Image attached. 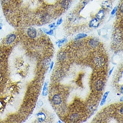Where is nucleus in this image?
<instances>
[{"label":"nucleus","instance_id":"obj_19","mask_svg":"<svg viewBox=\"0 0 123 123\" xmlns=\"http://www.w3.org/2000/svg\"><path fill=\"white\" fill-rule=\"evenodd\" d=\"M102 6H104V7L107 8V9H109L110 6H111V5L110 4V3L108 1H104L102 3Z\"/></svg>","mask_w":123,"mask_h":123},{"label":"nucleus","instance_id":"obj_16","mask_svg":"<svg viewBox=\"0 0 123 123\" xmlns=\"http://www.w3.org/2000/svg\"><path fill=\"white\" fill-rule=\"evenodd\" d=\"M88 35L85 33H80V34H78V35L76 36V37L75 38V40H80V39H84V38H85L87 37Z\"/></svg>","mask_w":123,"mask_h":123},{"label":"nucleus","instance_id":"obj_24","mask_svg":"<svg viewBox=\"0 0 123 123\" xmlns=\"http://www.w3.org/2000/svg\"><path fill=\"white\" fill-rule=\"evenodd\" d=\"M53 66H54V62H53V61H51V63H50V64L49 72H50V71H51V70L53 69Z\"/></svg>","mask_w":123,"mask_h":123},{"label":"nucleus","instance_id":"obj_12","mask_svg":"<svg viewBox=\"0 0 123 123\" xmlns=\"http://www.w3.org/2000/svg\"><path fill=\"white\" fill-rule=\"evenodd\" d=\"M104 15H105V11L104 10H100L98 12V14H96V18L98 20H100L103 19V18L104 17Z\"/></svg>","mask_w":123,"mask_h":123},{"label":"nucleus","instance_id":"obj_28","mask_svg":"<svg viewBox=\"0 0 123 123\" xmlns=\"http://www.w3.org/2000/svg\"><path fill=\"white\" fill-rule=\"evenodd\" d=\"M113 70H114V68H112V69H111V70L110 71L109 73H108V76H110V75H111V74H112V73Z\"/></svg>","mask_w":123,"mask_h":123},{"label":"nucleus","instance_id":"obj_13","mask_svg":"<svg viewBox=\"0 0 123 123\" xmlns=\"http://www.w3.org/2000/svg\"><path fill=\"white\" fill-rule=\"evenodd\" d=\"M109 91H106L105 94H104V95H103V98H102V100H101V102H100V105L103 106L105 104L106 102V99L108 98V95L109 94Z\"/></svg>","mask_w":123,"mask_h":123},{"label":"nucleus","instance_id":"obj_31","mask_svg":"<svg viewBox=\"0 0 123 123\" xmlns=\"http://www.w3.org/2000/svg\"><path fill=\"white\" fill-rule=\"evenodd\" d=\"M3 28V24L1 23H0V30H1Z\"/></svg>","mask_w":123,"mask_h":123},{"label":"nucleus","instance_id":"obj_17","mask_svg":"<svg viewBox=\"0 0 123 123\" xmlns=\"http://www.w3.org/2000/svg\"><path fill=\"white\" fill-rule=\"evenodd\" d=\"M49 16H48V14H44V16H42V19H41V20L43 23H46V22H48L49 21Z\"/></svg>","mask_w":123,"mask_h":123},{"label":"nucleus","instance_id":"obj_27","mask_svg":"<svg viewBox=\"0 0 123 123\" xmlns=\"http://www.w3.org/2000/svg\"><path fill=\"white\" fill-rule=\"evenodd\" d=\"M55 26V23H53V24H50L49 26V27L50 29H52L53 28H54Z\"/></svg>","mask_w":123,"mask_h":123},{"label":"nucleus","instance_id":"obj_5","mask_svg":"<svg viewBox=\"0 0 123 123\" xmlns=\"http://www.w3.org/2000/svg\"><path fill=\"white\" fill-rule=\"evenodd\" d=\"M104 88V82L102 80H101V79H99L95 83V90L100 91L103 90Z\"/></svg>","mask_w":123,"mask_h":123},{"label":"nucleus","instance_id":"obj_25","mask_svg":"<svg viewBox=\"0 0 123 123\" xmlns=\"http://www.w3.org/2000/svg\"><path fill=\"white\" fill-rule=\"evenodd\" d=\"M42 105H43V102H42V100H39V102H38V106L39 107H41V106H42Z\"/></svg>","mask_w":123,"mask_h":123},{"label":"nucleus","instance_id":"obj_26","mask_svg":"<svg viewBox=\"0 0 123 123\" xmlns=\"http://www.w3.org/2000/svg\"><path fill=\"white\" fill-rule=\"evenodd\" d=\"M123 4H121V5H120V13L121 14H123Z\"/></svg>","mask_w":123,"mask_h":123},{"label":"nucleus","instance_id":"obj_3","mask_svg":"<svg viewBox=\"0 0 123 123\" xmlns=\"http://www.w3.org/2000/svg\"><path fill=\"white\" fill-rule=\"evenodd\" d=\"M27 35L30 38V39H35L37 35V32L35 28L33 27H30L27 30Z\"/></svg>","mask_w":123,"mask_h":123},{"label":"nucleus","instance_id":"obj_30","mask_svg":"<svg viewBox=\"0 0 123 123\" xmlns=\"http://www.w3.org/2000/svg\"><path fill=\"white\" fill-rule=\"evenodd\" d=\"M120 112L121 113V114H123V107H121V108L120 109Z\"/></svg>","mask_w":123,"mask_h":123},{"label":"nucleus","instance_id":"obj_11","mask_svg":"<svg viewBox=\"0 0 123 123\" xmlns=\"http://www.w3.org/2000/svg\"><path fill=\"white\" fill-rule=\"evenodd\" d=\"M36 116L38 117V120H39V122H43V121L45 120L46 115L45 113L40 112L38 113V114H36Z\"/></svg>","mask_w":123,"mask_h":123},{"label":"nucleus","instance_id":"obj_6","mask_svg":"<svg viewBox=\"0 0 123 123\" xmlns=\"http://www.w3.org/2000/svg\"><path fill=\"white\" fill-rule=\"evenodd\" d=\"M99 24H100V22L99 20L97 18H93L92 20H90L89 23V26L90 28H97L98 27Z\"/></svg>","mask_w":123,"mask_h":123},{"label":"nucleus","instance_id":"obj_2","mask_svg":"<svg viewBox=\"0 0 123 123\" xmlns=\"http://www.w3.org/2000/svg\"><path fill=\"white\" fill-rule=\"evenodd\" d=\"M94 63L97 67H101L105 64V59L103 56H96L94 59Z\"/></svg>","mask_w":123,"mask_h":123},{"label":"nucleus","instance_id":"obj_22","mask_svg":"<svg viewBox=\"0 0 123 123\" xmlns=\"http://www.w3.org/2000/svg\"><path fill=\"white\" fill-rule=\"evenodd\" d=\"M117 10H118V7H114L112 10V11H111V15H112V16H114V15L117 12Z\"/></svg>","mask_w":123,"mask_h":123},{"label":"nucleus","instance_id":"obj_18","mask_svg":"<svg viewBox=\"0 0 123 123\" xmlns=\"http://www.w3.org/2000/svg\"><path fill=\"white\" fill-rule=\"evenodd\" d=\"M67 42V39H65H65H61V40H58V41L56 42V44L59 45V47H61L63 44H64L65 42Z\"/></svg>","mask_w":123,"mask_h":123},{"label":"nucleus","instance_id":"obj_20","mask_svg":"<svg viewBox=\"0 0 123 123\" xmlns=\"http://www.w3.org/2000/svg\"><path fill=\"white\" fill-rule=\"evenodd\" d=\"M1 3L4 6H8V4L10 3V0H1Z\"/></svg>","mask_w":123,"mask_h":123},{"label":"nucleus","instance_id":"obj_9","mask_svg":"<svg viewBox=\"0 0 123 123\" xmlns=\"http://www.w3.org/2000/svg\"><path fill=\"white\" fill-rule=\"evenodd\" d=\"M66 56H67V54L65 52L63 51H61L59 54H58V56H57V59L59 61H63L64 60L66 59Z\"/></svg>","mask_w":123,"mask_h":123},{"label":"nucleus","instance_id":"obj_29","mask_svg":"<svg viewBox=\"0 0 123 123\" xmlns=\"http://www.w3.org/2000/svg\"><path fill=\"white\" fill-rule=\"evenodd\" d=\"M2 80H3V75L0 73V82L2 81Z\"/></svg>","mask_w":123,"mask_h":123},{"label":"nucleus","instance_id":"obj_23","mask_svg":"<svg viewBox=\"0 0 123 123\" xmlns=\"http://www.w3.org/2000/svg\"><path fill=\"white\" fill-rule=\"evenodd\" d=\"M62 22H63V19H62V18H60V19H59V20H57V22H56V25L59 26V25L61 24Z\"/></svg>","mask_w":123,"mask_h":123},{"label":"nucleus","instance_id":"obj_15","mask_svg":"<svg viewBox=\"0 0 123 123\" xmlns=\"http://www.w3.org/2000/svg\"><path fill=\"white\" fill-rule=\"evenodd\" d=\"M47 94H48V82H46L42 89V95L45 96L47 95Z\"/></svg>","mask_w":123,"mask_h":123},{"label":"nucleus","instance_id":"obj_7","mask_svg":"<svg viewBox=\"0 0 123 123\" xmlns=\"http://www.w3.org/2000/svg\"><path fill=\"white\" fill-rule=\"evenodd\" d=\"M88 44L92 48H95L100 45V42L98 41L97 40H95V39H91V40H89Z\"/></svg>","mask_w":123,"mask_h":123},{"label":"nucleus","instance_id":"obj_8","mask_svg":"<svg viewBox=\"0 0 123 123\" xmlns=\"http://www.w3.org/2000/svg\"><path fill=\"white\" fill-rule=\"evenodd\" d=\"M61 5L64 9H68L71 5L70 0H63L61 3Z\"/></svg>","mask_w":123,"mask_h":123},{"label":"nucleus","instance_id":"obj_10","mask_svg":"<svg viewBox=\"0 0 123 123\" xmlns=\"http://www.w3.org/2000/svg\"><path fill=\"white\" fill-rule=\"evenodd\" d=\"M79 118V114L78 113H74L71 115L69 120L71 122H77Z\"/></svg>","mask_w":123,"mask_h":123},{"label":"nucleus","instance_id":"obj_4","mask_svg":"<svg viewBox=\"0 0 123 123\" xmlns=\"http://www.w3.org/2000/svg\"><path fill=\"white\" fill-rule=\"evenodd\" d=\"M52 102L55 105H60L62 103V99L59 94H55L52 98Z\"/></svg>","mask_w":123,"mask_h":123},{"label":"nucleus","instance_id":"obj_21","mask_svg":"<svg viewBox=\"0 0 123 123\" xmlns=\"http://www.w3.org/2000/svg\"><path fill=\"white\" fill-rule=\"evenodd\" d=\"M45 33L47 34V35H50V36H52L53 35V34H54V30H53V29H50V30H49V31H46Z\"/></svg>","mask_w":123,"mask_h":123},{"label":"nucleus","instance_id":"obj_1","mask_svg":"<svg viewBox=\"0 0 123 123\" xmlns=\"http://www.w3.org/2000/svg\"><path fill=\"white\" fill-rule=\"evenodd\" d=\"M16 39V35L15 34H10L9 35H7L6 39H5V43L7 45H10L11 44H13L15 40Z\"/></svg>","mask_w":123,"mask_h":123},{"label":"nucleus","instance_id":"obj_14","mask_svg":"<svg viewBox=\"0 0 123 123\" xmlns=\"http://www.w3.org/2000/svg\"><path fill=\"white\" fill-rule=\"evenodd\" d=\"M114 41L116 43H120L122 41V36H120L118 34H116L114 36Z\"/></svg>","mask_w":123,"mask_h":123}]
</instances>
